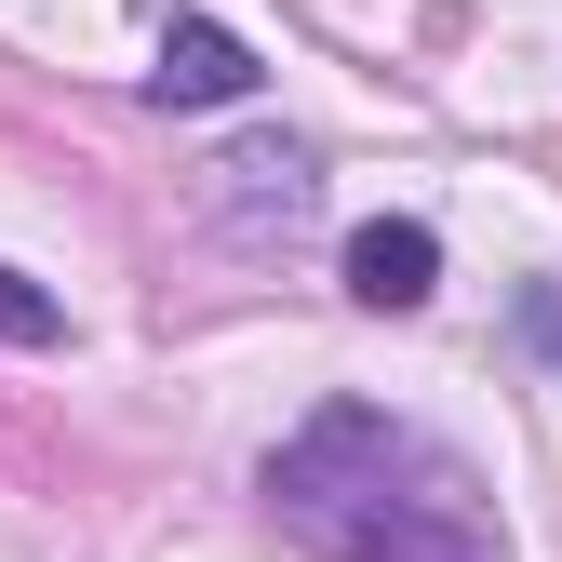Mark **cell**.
<instances>
[{"label":"cell","instance_id":"obj_3","mask_svg":"<svg viewBox=\"0 0 562 562\" xmlns=\"http://www.w3.org/2000/svg\"><path fill=\"white\" fill-rule=\"evenodd\" d=\"M148 81H161L175 108H228V94H255V54H241L215 14H175V27H161V67H148Z\"/></svg>","mask_w":562,"mask_h":562},{"label":"cell","instance_id":"obj_1","mask_svg":"<svg viewBox=\"0 0 562 562\" xmlns=\"http://www.w3.org/2000/svg\"><path fill=\"white\" fill-rule=\"evenodd\" d=\"M268 496L295 509L335 562H496V536H482V509H469V482L415 442V429H389L375 402L308 415V429L268 456Z\"/></svg>","mask_w":562,"mask_h":562},{"label":"cell","instance_id":"obj_2","mask_svg":"<svg viewBox=\"0 0 562 562\" xmlns=\"http://www.w3.org/2000/svg\"><path fill=\"white\" fill-rule=\"evenodd\" d=\"M429 281H442V241L415 228V215L348 228V295H362V308H429Z\"/></svg>","mask_w":562,"mask_h":562},{"label":"cell","instance_id":"obj_4","mask_svg":"<svg viewBox=\"0 0 562 562\" xmlns=\"http://www.w3.org/2000/svg\"><path fill=\"white\" fill-rule=\"evenodd\" d=\"M54 335H67V308L41 295L27 268H0V348H54Z\"/></svg>","mask_w":562,"mask_h":562}]
</instances>
